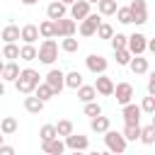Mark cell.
Listing matches in <instances>:
<instances>
[{"label":"cell","mask_w":155,"mask_h":155,"mask_svg":"<svg viewBox=\"0 0 155 155\" xmlns=\"http://www.w3.org/2000/svg\"><path fill=\"white\" fill-rule=\"evenodd\" d=\"M102 22V17L99 15H87V17H82L80 19V34L82 36H94V31H97V24Z\"/></svg>","instance_id":"8"},{"label":"cell","mask_w":155,"mask_h":155,"mask_svg":"<svg viewBox=\"0 0 155 155\" xmlns=\"http://www.w3.org/2000/svg\"><path fill=\"white\" fill-rule=\"evenodd\" d=\"M36 58H39L41 63H46V65H51V63L58 58V44L53 41V36L41 41V46L36 48Z\"/></svg>","instance_id":"2"},{"label":"cell","mask_w":155,"mask_h":155,"mask_svg":"<svg viewBox=\"0 0 155 155\" xmlns=\"http://www.w3.org/2000/svg\"><path fill=\"white\" fill-rule=\"evenodd\" d=\"M121 133H124L126 140H138V136H140V124H126Z\"/></svg>","instance_id":"28"},{"label":"cell","mask_w":155,"mask_h":155,"mask_svg":"<svg viewBox=\"0 0 155 155\" xmlns=\"http://www.w3.org/2000/svg\"><path fill=\"white\" fill-rule=\"evenodd\" d=\"M97 114H102V107L94 102V99H90V102H85V116H97Z\"/></svg>","instance_id":"38"},{"label":"cell","mask_w":155,"mask_h":155,"mask_svg":"<svg viewBox=\"0 0 155 155\" xmlns=\"http://www.w3.org/2000/svg\"><path fill=\"white\" fill-rule=\"evenodd\" d=\"M145 41H148L145 34H131L126 36V48L131 51V56H140L145 53Z\"/></svg>","instance_id":"6"},{"label":"cell","mask_w":155,"mask_h":155,"mask_svg":"<svg viewBox=\"0 0 155 155\" xmlns=\"http://www.w3.org/2000/svg\"><path fill=\"white\" fill-rule=\"evenodd\" d=\"M116 7H119V2H116V0H99V2H97L99 15H104V17L114 15V12H116Z\"/></svg>","instance_id":"24"},{"label":"cell","mask_w":155,"mask_h":155,"mask_svg":"<svg viewBox=\"0 0 155 155\" xmlns=\"http://www.w3.org/2000/svg\"><path fill=\"white\" fill-rule=\"evenodd\" d=\"M94 97H97V92H94L92 85H80V87H78V99H80V102H90V99H94Z\"/></svg>","instance_id":"27"},{"label":"cell","mask_w":155,"mask_h":155,"mask_svg":"<svg viewBox=\"0 0 155 155\" xmlns=\"http://www.w3.org/2000/svg\"><path fill=\"white\" fill-rule=\"evenodd\" d=\"M19 75V65L15 61L10 63H2V73H0V80H7V82H15V78Z\"/></svg>","instance_id":"19"},{"label":"cell","mask_w":155,"mask_h":155,"mask_svg":"<svg viewBox=\"0 0 155 155\" xmlns=\"http://www.w3.org/2000/svg\"><path fill=\"white\" fill-rule=\"evenodd\" d=\"M5 94V80H0V97Z\"/></svg>","instance_id":"44"},{"label":"cell","mask_w":155,"mask_h":155,"mask_svg":"<svg viewBox=\"0 0 155 155\" xmlns=\"http://www.w3.org/2000/svg\"><path fill=\"white\" fill-rule=\"evenodd\" d=\"M104 143H107V148L111 150V153H124L126 150V138H124V133L121 131H104Z\"/></svg>","instance_id":"3"},{"label":"cell","mask_w":155,"mask_h":155,"mask_svg":"<svg viewBox=\"0 0 155 155\" xmlns=\"http://www.w3.org/2000/svg\"><path fill=\"white\" fill-rule=\"evenodd\" d=\"M87 2H90V5H92V2H99V0H87Z\"/></svg>","instance_id":"48"},{"label":"cell","mask_w":155,"mask_h":155,"mask_svg":"<svg viewBox=\"0 0 155 155\" xmlns=\"http://www.w3.org/2000/svg\"><path fill=\"white\" fill-rule=\"evenodd\" d=\"M87 145H90L87 136H80V133H68L65 136V148H70V150H87Z\"/></svg>","instance_id":"13"},{"label":"cell","mask_w":155,"mask_h":155,"mask_svg":"<svg viewBox=\"0 0 155 155\" xmlns=\"http://www.w3.org/2000/svg\"><path fill=\"white\" fill-rule=\"evenodd\" d=\"M94 34H97L99 39H111V34H114V27H111V24H107V22H99Z\"/></svg>","instance_id":"34"},{"label":"cell","mask_w":155,"mask_h":155,"mask_svg":"<svg viewBox=\"0 0 155 155\" xmlns=\"http://www.w3.org/2000/svg\"><path fill=\"white\" fill-rule=\"evenodd\" d=\"M39 36H44V39L53 36V19H46V22L39 24Z\"/></svg>","instance_id":"35"},{"label":"cell","mask_w":155,"mask_h":155,"mask_svg":"<svg viewBox=\"0 0 155 155\" xmlns=\"http://www.w3.org/2000/svg\"><path fill=\"white\" fill-rule=\"evenodd\" d=\"M0 131H2L5 136H12V133L17 131V119H12V116H5V119L0 121Z\"/></svg>","instance_id":"30"},{"label":"cell","mask_w":155,"mask_h":155,"mask_svg":"<svg viewBox=\"0 0 155 155\" xmlns=\"http://www.w3.org/2000/svg\"><path fill=\"white\" fill-rule=\"evenodd\" d=\"M61 2H63V5H70V2H75V0H61Z\"/></svg>","instance_id":"46"},{"label":"cell","mask_w":155,"mask_h":155,"mask_svg":"<svg viewBox=\"0 0 155 155\" xmlns=\"http://www.w3.org/2000/svg\"><path fill=\"white\" fill-rule=\"evenodd\" d=\"M53 136H56V126H53V124L41 126V131H39V138H41V140H48V138H53Z\"/></svg>","instance_id":"40"},{"label":"cell","mask_w":155,"mask_h":155,"mask_svg":"<svg viewBox=\"0 0 155 155\" xmlns=\"http://www.w3.org/2000/svg\"><path fill=\"white\" fill-rule=\"evenodd\" d=\"M41 150L48 153V155H61V153H65V143H63L58 136H53V138H48V140H41Z\"/></svg>","instance_id":"12"},{"label":"cell","mask_w":155,"mask_h":155,"mask_svg":"<svg viewBox=\"0 0 155 155\" xmlns=\"http://www.w3.org/2000/svg\"><path fill=\"white\" fill-rule=\"evenodd\" d=\"M34 94H36L41 102H48V99H53V97H56V94H53V90H51L46 82H39V85L34 87Z\"/></svg>","instance_id":"23"},{"label":"cell","mask_w":155,"mask_h":155,"mask_svg":"<svg viewBox=\"0 0 155 155\" xmlns=\"http://www.w3.org/2000/svg\"><path fill=\"white\" fill-rule=\"evenodd\" d=\"M68 7H70V19H82V17L90 15V2L87 0H75Z\"/></svg>","instance_id":"15"},{"label":"cell","mask_w":155,"mask_h":155,"mask_svg":"<svg viewBox=\"0 0 155 155\" xmlns=\"http://www.w3.org/2000/svg\"><path fill=\"white\" fill-rule=\"evenodd\" d=\"M111 94H116V102L124 107V104H128L133 99V85L131 82H119V85H114V92Z\"/></svg>","instance_id":"11"},{"label":"cell","mask_w":155,"mask_h":155,"mask_svg":"<svg viewBox=\"0 0 155 155\" xmlns=\"http://www.w3.org/2000/svg\"><path fill=\"white\" fill-rule=\"evenodd\" d=\"M85 63H87V70L90 73H94V75H99V73H107V58L104 56H99V53H90L87 58H85Z\"/></svg>","instance_id":"9"},{"label":"cell","mask_w":155,"mask_h":155,"mask_svg":"<svg viewBox=\"0 0 155 155\" xmlns=\"http://www.w3.org/2000/svg\"><path fill=\"white\" fill-rule=\"evenodd\" d=\"M19 39H22L24 44H34V41L39 39V27H36V24H24V27L19 29Z\"/></svg>","instance_id":"18"},{"label":"cell","mask_w":155,"mask_h":155,"mask_svg":"<svg viewBox=\"0 0 155 155\" xmlns=\"http://www.w3.org/2000/svg\"><path fill=\"white\" fill-rule=\"evenodd\" d=\"M2 138H5V133H2V131H0V143H2Z\"/></svg>","instance_id":"47"},{"label":"cell","mask_w":155,"mask_h":155,"mask_svg":"<svg viewBox=\"0 0 155 155\" xmlns=\"http://www.w3.org/2000/svg\"><path fill=\"white\" fill-rule=\"evenodd\" d=\"M92 87H94V92H97V94H102V97H111V92H114V80H111V78H107L104 73H99Z\"/></svg>","instance_id":"10"},{"label":"cell","mask_w":155,"mask_h":155,"mask_svg":"<svg viewBox=\"0 0 155 155\" xmlns=\"http://www.w3.org/2000/svg\"><path fill=\"white\" fill-rule=\"evenodd\" d=\"M90 128H92L94 133H104V131L109 128V119H107V116H102V114H97V116H92Z\"/></svg>","instance_id":"21"},{"label":"cell","mask_w":155,"mask_h":155,"mask_svg":"<svg viewBox=\"0 0 155 155\" xmlns=\"http://www.w3.org/2000/svg\"><path fill=\"white\" fill-rule=\"evenodd\" d=\"M128 68L136 73V75H145L148 73V58H143V53L140 56H131V61H128Z\"/></svg>","instance_id":"16"},{"label":"cell","mask_w":155,"mask_h":155,"mask_svg":"<svg viewBox=\"0 0 155 155\" xmlns=\"http://www.w3.org/2000/svg\"><path fill=\"white\" fill-rule=\"evenodd\" d=\"M82 85V75L78 73V70H70V73H65V87H70V90H78Z\"/></svg>","instance_id":"26"},{"label":"cell","mask_w":155,"mask_h":155,"mask_svg":"<svg viewBox=\"0 0 155 155\" xmlns=\"http://www.w3.org/2000/svg\"><path fill=\"white\" fill-rule=\"evenodd\" d=\"M19 58H22V61H36V46H34V44L19 46Z\"/></svg>","instance_id":"29"},{"label":"cell","mask_w":155,"mask_h":155,"mask_svg":"<svg viewBox=\"0 0 155 155\" xmlns=\"http://www.w3.org/2000/svg\"><path fill=\"white\" fill-rule=\"evenodd\" d=\"M78 29L75 19H68V17H61V19H53V36H73Z\"/></svg>","instance_id":"4"},{"label":"cell","mask_w":155,"mask_h":155,"mask_svg":"<svg viewBox=\"0 0 155 155\" xmlns=\"http://www.w3.org/2000/svg\"><path fill=\"white\" fill-rule=\"evenodd\" d=\"M0 39H2L5 44H10V41H17V39H19V27H15V24H7V27L0 31Z\"/></svg>","instance_id":"22"},{"label":"cell","mask_w":155,"mask_h":155,"mask_svg":"<svg viewBox=\"0 0 155 155\" xmlns=\"http://www.w3.org/2000/svg\"><path fill=\"white\" fill-rule=\"evenodd\" d=\"M2 58H10V61H15V58H19V46H17L15 41H10V44H5V48H2Z\"/></svg>","instance_id":"32"},{"label":"cell","mask_w":155,"mask_h":155,"mask_svg":"<svg viewBox=\"0 0 155 155\" xmlns=\"http://www.w3.org/2000/svg\"><path fill=\"white\" fill-rule=\"evenodd\" d=\"M0 155H15V148H12V145L0 143Z\"/></svg>","instance_id":"42"},{"label":"cell","mask_w":155,"mask_h":155,"mask_svg":"<svg viewBox=\"0 0 155 155\" xmlns=\"http://www.w3.org/2000/svg\"><path fill=\"white\" fill-rule=\"evenodd\" d=\"M114 15H116V19H119L121 24H131V22H133V19H131V10H128V7H116V12H114Z\"/></svg>","instance_id":"36"},{"label":"cell","mask_w":155,"mask_h":155,"mask_svg":"<svg viewBox=\"0 0 155 155\" xmlns=\"http://www.w3.org/2000/svg\"><path fill=\"white\" fill-rule=\"evenodd\" d=\"M140 114H143V111H140V107H138V104H131V102H128V104H124L121 116H124V121H126V124H140Z\"/></svg>","instance_id":"14"},{"label":"cell","mask_w":155,"mask_h":155,"mask_svg":"<svg viewBox=\"0 0 155 155\" xmlns=\"http://www.w3.org/2000/svg\"><path fill=\"white\" fill-rule=\"evenodd\" d=\"M65 12H68V5H63L61 0H53V2L46 7L48 19H61V17H65Z\"/></svg>","instance_id":"17"},{"label":"cell","mask_w":155,"mask_h":155,"mask_svg":"<svg viewBox=\"0 0 155 155\" xmlns=\"http://www.w3.org/2000/svg\"><path fill=\"white\" fill-rule=\"evenodd\" d=\"M39 73L34 70V68H24V70H19V75L15 78V87H17V92H22V94H31L34 92V87L39 85Z\"/></svg>","instance_id":"1"},{"label":"cell","mask_w":155,"mask_h":155,"mask_svg":"<svg viewBox=\"0 0 155 155\" xmlns=\"http://www.w3.org/2000/svg\"><path fill=\"white\" fill-rule=\"evenodd\" d=\"M140 111H143V114H153V111H155V94H148V97H143Z\"/></svg>","instance_id":"37"},{"label":"cell","mask_w":155,"mask_h":155,"mask_svg":"<svg viewBox=\"0 0 155 155\" xmlns=\"http://www.w3.org/2000/svg\"><path fill=\"white\" fill-rule=\"evenodd\" d=\"M148 94H155V75L148 80Z\"/></svg>","instance_id":"43"},{"label":"cell","mask_w":155,"mask_h":155,"mask_svg":"<svg viewBox=\"0 0 155 155\" xmlns=\"http://www.w3.org/2000/svg\"><path fill=\"white\" fill-rule=\"evenodd\" d=\"M39 0H22V5H36Z\"/></svg>","instance_id":"45"},{"label":"cell","mask_w":155,"mask_h":155,"mask_svg":"<svg viewBox=\"0 0 155 155\" xmlns=\"http://www.w3.org/2000/svg\"><path fill=\"white\" fill-rule=\"evenodd\" d=\"M145 145H153L155 143V124H150V126H140V136H138Z\"/></svg>","instance_id":"25"},{"label":"cell","mask_w":155,"mask_h":155,"mask_svg":"<svg viewBox=\"0 0 155 155\" xmlns=\"http://www.w3.org/2000/svg\"><path fill=\"white\" fill-rule=\"evenodd\" d=\"M0 73H2V61H0Z\"/></svg>","instance_id":"49"},{"label":"cell","mask_w":155,"mask_h":155,"mask_svg":"<svg viewBox=\"0 0 155 155\" xmlns=\"http://www.w3.org/2000/svg\"><path fill=\"white\" fill-rule=\"evenodd\" d=\"M61 48H63L65 53H75V51L80 48V44H78V39H73V36H63V41H61Z\"/></svg>","instance_id":"31"},{"label":"cell","mask_w":155,"mask_h":155,"mask_svg":"<svg viewBox=\"0 0 155 155\" xmlns=\"http://www.w3.org/2000/svg\"><path fill=\"white\" fill-rule=\"evenodd\" d=\"M68 133H73V121H68V119H61L58 124H56V136H68Z\"/></svg>","instance_id":"33"},{"label":"cell","mask_w":155,"mask_h":155,"mask_svg":"<svg viewBox=\"0 0 155 155\" xmlns=\"http://www.w3.org/2000/svg\"><path fill=\"white\" fill-rule=\"evenodd\" d=\"M111 48H126V34H111Z\"/></svg>","instance_id":"41"},{"label":"cell","mask_w":155,"mask_h":155,"mask_svg":"<svg viewBox=\"0 0 155 155\" xmlns=\"http://www.w3.org/2000/svg\"><path fill=\"white\" fill-rule=\"evenodd\" d=\"M46 85L53 90V94H61L63 87H65V73L61 68H51L48 75H46Z\"/></svg>","instance_id":"5"},{"label":"cell","mask_w":155,"mask_h":155,"mask_svg":"<svg viewBox=\"0 0 155 155\" xmlns=\"http://www.w3.org/2000/svg\"><path fill=\"white\" fill-rule=\"evenodd\" d=\"M44 104H46V102H41L36 94H34V97H24V109H27L29 114H41V111H44Z\"/></svg>","instance_id":"20"},{"label":"cell","mask_w":155,"mask_h":155,"mask_svg":"<svg viewBox=\"0 0 155 155\" xmlns=\"http://www.w3.org/2000/svg\"><path fill=\"white\" fill-rule=\"evenodd\" d=\"M128 10H131V19L136 24H145L148 22V5H145V0H133L128 5Z\"/></svg>","instance_id":"7"},{"label":"cell","mask_w":155,"mask_h":155,"mask_svg":"<svg viewBox=\"0 0 155 155\" xmlns=\"http://www.w3.org/2000/svg\"><path fill=\"white\" fill-rule=\"evenodd\" d=\"M114 53H116V63L119 65H128V61H131V51L128 48H116Z\"/></svg>","instance_id":"39"}]
</instances>
